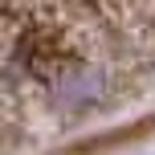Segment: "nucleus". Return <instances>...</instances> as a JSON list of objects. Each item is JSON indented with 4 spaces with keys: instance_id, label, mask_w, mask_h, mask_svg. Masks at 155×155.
I'll use <instances>...</instances> for the list:
<instances>
[{
    "instance_id": "1",
    "label": "nucleus",
    "mask_w": 155,
    "mask_h": 155,
    "mask_svg": "<svg viewBox=\"0 0 155 155\" xmlns=\"http://www.w3.org/2000/svg\"><path fill=\"white\" fill-rule=\"evenodd\" d=\"M61 98L74 102V106H86V102L102 98V74L94 70V65H74V70L61 78Z\"/></svg>"
}]
</instances>
